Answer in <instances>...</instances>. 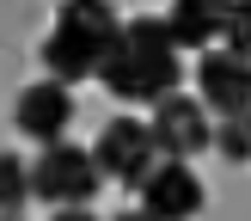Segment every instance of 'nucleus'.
<instances>
[{
    "label": "nucleus",
    "instance_id": "1",
    "mask_svg": "<svg viewBox=\"0 0 251 221\" xmlns=\"http://www.w3.org/2000/svg\"><path fill=\"white\" fill-rule=\"evenodd\" d=\"M98 80L110 86V98L123 105H153L172 86L184 80L178 43H172V25L159 12H141V19H123L117 37H110L104 61H98Z\"/></svg>",
    "mask_w": 251,
    "mask_h": 221
},
{
    "label": "nucleus",
    "instance_id": "2",
    "mask_svg": "<svg viewBox=\"0 0 251 221\" xmlns=\"http://www.w3.org/2000/svg\"><path fill=\"white\" fill-rule=\"evenodd\" d=\"M117 6L110 0H61L55 6V31L43 37V68L55 80H92L98 61H104L110 37H117Z\"/></svg>",
    "mask_w": 251,
    "mask_h": 221
},
{
    "label": "nucleus",
    "instance_id": "3",
    "mask_svg": "<svg viewBox=\"0 0 251 221\" xmlns=\"http://www.w3.org/2000/svg\"><path fill=\"white\" fill-rule=\"evenodd\" d=\"M104 184L92 147H74V141H43V154L31 160V196L49 209H86Z\"/></svg>",
    "mask_w": 251,
    "mask_h": 221
},
{
    "label": "nucleus",
    "instance_id": "4",
    "mask_svg": "<svg viewBox=\"0 0 251 221\" xmlns=\"http://www.w3.org/2000/svg\"><path fill=\"white\" fill-rule=\"evenodd\" d=\"M92 160L123 191H141V178L159 166V141H153V129H147L141 117H110L104 129H98V141H92Z\"/></svg>",
    "mask_w": 251,
    "mask_h": 221
},
{
    "label": "nucleus",
    "instance_id": "5",
    "mask_svg": "<svg viewBox=\"0 0 251 221\" xmlns=\"http://www.w3.org/2000/svg\"><path fill=\"white\" fill-rule=\"evenodd\" d=\"M147 129H153L159 154L172 160H196L202 147H215V123H208V105L190 92H178L172 86L166 98H153V117H147Z\"/></svg>",
    "mask_w": 251,
    "mask_h": 221
},
{
    "label": "nucleus",
    "instance_id": "6",
    "mask_svg": "<svg viewBox=\"0 0 251 221\" xmlns=\"http://www.w3.org/2000/svg\"><path fill=\"white\" fill-rule=\"evenodd\" d=\"M196 98L215 117L251 110V55H239V49H202V61H196Z\"/></svg>",
    "mask_w": 251,
    "mask_h": 221
},
{
    "label": "nucleus",
    "instance_id": "7",
    "mask_svg": "<svg viewBox=\"0 0 251 221\" xmlns=\"http://www.w3.org/2000/svg\"><path fill=\"white\" fill-rule=\"evenodd\" d=\"M141 209L147 215H196V209L208 203V191H202V178L190 172V160H172V154H159V166L141 178Z\"/></svg>",
    "mask_w": 251,
    "mask_h": 221
},
{
    "label": "nucleus",
    "instance_id": "8",
    "mask_svg": "<svg viewBox=\"0 0 251 221\" xmlns=\"http://www.w3.org/2000/svg\"><path fill=\"white\" fill-rule=\"evenodd\" d=\"M12 123H19L31 141H61V135H68V123H74V86L55 80V74H49V80H37V86H25Z\"/></svg>",
    "mask_w": 251,
    "mask_h": 221
},
{
    "label": "nucleus",
    "instance_id": "9",
    "mask_svg": "<svg viewBox=\"0 0 251 221\" xmlns=\"http://www.w3.org/2000/svg\"><path fill=\"white\" fill-rule=\"evenodd\" d=\"M166 25H172L178 49H208L221 37V25H227V0H172Z\"/></svg>",
    "mask_w": 251,
    "mask_h": 221
},
{
    "label": "nucleus",
    "instance_id": "10",
    "mask_svg": "<svg viewBox=\"0 0 251 221\" xmlns=\"http://www.w3.org/2000/svg\"><path fill=\"white\" fill-rule=\"evenodd\" d=\"M215 154L233 160V166L251 160V110H227V117L215 123Z\"/></svg>",
    "mask_w": 251,
    "mask_h": 221
},
{
    "label": "nucleus",
    "instance_id": "11",
    "mask_svg": "<svg viewBox=\"0 0 251 221\" xmlns=\"http://www.w3.org/2000/svg\"><path fill=\"white\" fill-rule=\"evenodd\" d=\"M25 196H31V166L19 154H0V215L25 209Z\"/></svg>",
    "mask_w": 251,
    "mask_h": 221
},
{
    "label": "nucleus",
    "instance_id": "12",
    "mask_svg": "<svg viewBox=\"0 0 251 221\" xmlns=\"http://www.w3.org/2000/svg\"><path fill=\"white\" fill-rule=\"evenodd\" d=\"M221 43L251 55V0H227V25H221Z\"/></svg>",
    "mask_w": 251,
    "mask_h": 221
}]
</instances>
